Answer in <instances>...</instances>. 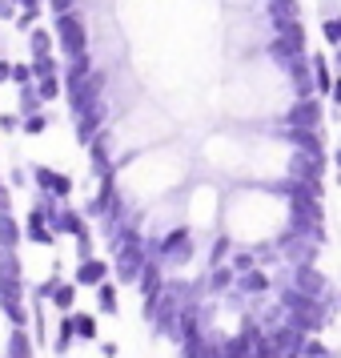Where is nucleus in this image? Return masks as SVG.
Returning <instances> with one entry per match:
<instances>
[{"instance_id": "nucleus-5", "label": "nucleus", "mask_w": 341, "mask_h": 358, "mask_svg": "<svg viewBox=\"0 0 341 358\" xmlns=\"http://www.w3.org/2000/svg\"><path fill=\"white\" fill-rule=\"evenodd\" d=\"M241 286H245V290H269V274L249 270V274H241Z\"/></svg>"}, {"instance_id": "nucleus-10", "label": "nucleus", "mask_w": 341, "mask_h": 358, "mask_svg": "<svg viewBox=\"0 0 341 358\" xmlns=\"http://www.w3.org/2000/svg\"><path fill=\"white\" fill-rule=\"evenodd\" d=\"M333 165H338V173H341V145L333 149Z\"/></svg>"}, {"instance_id": "nucleus-9", "label": "nucleus", "mask_w": 341, "mask_h": 358, "mask_svg": "<svg viewBox=\"0 0 341 358\" xmlns=\"http://www.w3.org/2000/svg\"><path fill=\"white\" fill-rule=\"evenodd\" d=\"M329 101H333V109L341 113V73H338V81H333V97H329Z\"/></svg>"}, {"instance_id": "nucleus-2", "label": "nucleus", "mask_w": 341, "mask_h": 358, "mask_svg": "<svg viewBox=\"0 0 341 358\" xmlns=\"http://www.w3.org/2000/svg\"><path fill=\"white\" fill-rule=\"evenodd\" d=\"M309 61H313V93L317 97H333V81H338V69L325 61V52H309Z\"/></svg>"}, {"instance_id": "nucleus-3", "label": "nucleus", "mask_w": 341, "mask_h": 358, "mask_svg": "<svg viewBox=\"0 0 341 358\" xmlns=\"http://www.w3.org/2000/svg\"><path fill=\"white\" fill-rule=\"evenodd\" d=\"M289 145H293V153L329 162V157H325V145H321V133H313V129H289Z\"/></svg>"}, {"instance_id": "nucleus-4", "label": "nucleus", "mask_w": 341, "mask_h": 358, "mask_svg": "<svg viewBox=\"0 0 341 358\" xmlns=\"http://www.w3.org/2000/svg\"><path fill=\"white\" fill-rule=\"evenodd\" d=\"M321 36H325V45L338 52L341 49V17H333V20H321Z\"/></svg>"}, {"instance_id": "nucleus-8", "label": "nucleus", "mask_w": 341, "mask_h": 358, "mask_svg": "<svg viewBox=\"0 0 341 358\" xmlns=\"http://www.w3.org/2000/svg\"><path fill=\"white\" fill-rule=\"evenodd\" d=\"M100 310H105V314H113V310H116V298H113V290H109V286L100 290Z\"/></svg>"}, {"instance_id": "nucleus-11", "label": "nucleus", "mask_w": 341, "mask_h": 358, "mask_svg": "<svg viewBox=\"0 0 341 358\" xmlns=\"http://www.w3.org/2000/svg\"><path fill=\"white\" fill-rule=\"evenodd\" d=\"M333 69H338V73H341V49L333 52Z\"/></svg>"}, {"instance_id": "nucleus-1", "label": "nucleus", "mask_w": 341, "mask_h": 358, "mask_svg": "<svg viewBox=\"0 0 341 358\" xmlns=\"http://www.w3.org/2000/svg\"><path fill=\"white\" fill-rule=\"evenodd\" d=\"M285 125H289V129H313V133H321V125H325V101L321 97L293 101L289 113H285Z\"/></svg>"}, {"instance_id": "nucleus-12", "label": "nucleus", "mask_w": 341, "mask_h": 358, "mask_svg": "<svg viewBox=\"0 0 341 358\" xmlns=\"http://www.w3.org/2000/svg\"><path fill=\"white\" fill-rule=\"evenodd\" d=\"M338 310H341V294H338Z\"/></svg>"}, {"instance_id": "nucleus-6", "label": "nucleus", "mask_w": 341, "mask_h": 358, "mask_svg": "<svg viewBox=\"0 0 341 358\" xmlns=\"http://www.w3.org/2000/svg\"><path fill=\"white\" fill-rule=\"evenodd\" d=\"M317 17H321V20L341 17V0H317Z\"/></svg>"}, {"instance_id": "nucleus-13", "label": "nucleus", "mask_w": 341, "mask_h": 358, "mask_svg": "<svg viewBox=\"0 0 341 358\" xmlns=\"http://www.w3.org/2000/svg\"><path fill=\"white\" fill-rule=\"evenodd\" d=\"M338 185H341V173H338Z\"/></svg>"}, {"instance_id": "nucleus-7", "label": "nucleus", "mask_w": 341, "mask_h": 358, "mask_svg": "<svg viewBox=\"0 0 341 358\" xmlns=\"http://www.w3.org/2000/svg\"><path fill=\"white\" fill-rule=\"evenodd\" d=\"M77 334H81V338H97V322H93V318H77Z\"/></svg>"}]
</instances>
